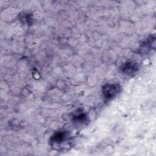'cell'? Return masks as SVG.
Returning a JSON list of instances; mask_svg holds the SVG:
<instances>
[{
	"instance_id": "1",
	"label": "cell",
	"mask_w": 156,
	"mask_h": 156,
	"mask_svg": "<svg viewBox=\"0 0 156 156\" xmlns=\"http://www.w3.org/2000/svg\"><path fill=\"white\" fill-rule=\"evenodd\" d=\"M69 141V134L65 131L56 132L51 138V146L57 149H60Z\"/></svg>"
},
{
	"instance_id": "2",
	"label": "cell",
	"mask_w": 156,
	"mask_h": 156,
	"mask_svg": "<svg viewBox=\"0 0 156 156\" xmlns=\"http://www.w3.org/2000/svg\"><path fill=\"white\" fill-rule=\"evenodd\" d=\"M121 87L118 83H107L102 88V93L105 99L110 100L119 92Z\"/></svg>"
},
{
	"instance_id": "3",
	"label": "cell",
	"mask_w": 156,
	"mask_h": 156,
	"mask_svg": "<svg viewBox=\"0 0 156 156\" xmlns=\"http://www.w3.org/2000/svg\"><path fill=\"white\" fill-rule=\"evenodd\" d=\"M138 68H139L137 63L130 61L122 65L120 69L122 74L127 76H132L138 71Z\"/></svg>"
}]
</instances>
